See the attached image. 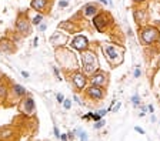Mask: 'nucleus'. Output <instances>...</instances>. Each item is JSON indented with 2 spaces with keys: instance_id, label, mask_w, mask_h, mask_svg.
Masks as SVG:
<instances>
[{
  "instance_id": "1",
  "label": "nucleus",
  "mask_w": 160,
  "mask_h": 141,
  "mask_svg": "<svg viewBox=\"0 0 160 141\" xmlns=\"http://www.w3.org/2000/svg\"><path fill=\"white\" fill-rule=\"evenodd\" d=\"M82 63H83V71L86 74H94L99 70V60L94 53L92 51H84L82 54Z\"/></svg>"
},
{
  "instance_id": "2",
  "label": "nucleus",
  "mask_w": 160,
  "mask_h": 141,
  "mask_svg": "<svg viewBox=\"0 0 160 141\" xmlns=\"http://www.w3.org/2000/svg\"><path fill=\"white\" fill-rule=\"evenodd\" d=\"M102 51H103V54L106 56V59L110 63L119 64L121 61V59H123V50L119 49L114 44H103L102 46Z\"/></svg>"
},
{
  "instance_id": "3",
  "label": "nucleus",
  "mask_w": 160,
  "mask_h": 141,
  "mask_svg": "<svg viewBox=\"0 0 160 141\" xmlns=\"http://www.w3.org/2000/svg\"><path fill=\"white\" fill-rule=\"evenodd\" d=\"M70 47L74 49V50H77V51H82V53H83V51H86V50L89 49V40H87V37L83 36V34L76 36V37L73 39Z\"/></svg>"
},
{
  "instance_id": "4",
  "label": "nucleus",
  "mask_w": 160,
  "mask_h": 141,
  "mask_svg": "<svg viewBox=\"0 0 160 141\" xmlns=\"http://www.w3.org/2000/svg\"><path fill=\"white\" fill-rule=\"evenodd\" d=\"M159 39V32L154 29V27H146L143 32H141V40H143V43H146V44H150V43H153L154 40H157Z\"/></svg>"
},
{
  "instance_id": "5",
  "label": "nucleus",
  "mask_w": 160,
  "mask_h": 141,
  "mask_svg": "<svg viewBox=\"0 0 160 141\" xmlns=\"http://www.w3.org/2000/svg\"><path fill=\"white\" fill-rule=\"evenodd\" d=\"M90 81L93 86H97V87H103L107 84V76L106 73H103L102 70H97L94 74L90 76Z\"/></svg>"
},
{
  "instance_id": "6",
  "label": "nucleus",
  "mask_w": 160,
  "mask_h": 141,
  "mask_svg": "<svg viewBox=\"0 0 160 141\" xmlns=\"http://www.w3.org/2000/svg\"><path fill=\"white\" fill-rule=\"evenodd\" d=\"M87 94L92 97V98H94V100H100V98H103L104 97V90L102 88V87H97V86H90L89 88H87Z\"/></svg>"
},
{
  "instance_id": "7",
  "label": "nucleus",
  "mask_w": 160,
  "mask_h": 141,
  "mask_svg": "<svg viewBox=\"0 0 160 141\" xmlns=\"http://www.w3.org/2000/svg\"><path fill=\"white\" fill-rule=\"evenodd\" d=\"M86 81H87V80H86V76H84L83 73H76V74L73 76V84H74V87L79 88V90L84 88Z\"/></svg>"
},
{
  "instance_id": "8",
  "label": "nucleus",
  "mask_w": 160,
  "mask_h": 141,
  "mask_svg": "<svg viewBox=\"0 0 160 141\" xmlns=\"http://www.w3.org/2000/svg\"><path fill=\"white\" fill-rule=\"evenodd\" d=\"M93 24H94V27H96L99 32H103V29H104V26H106V16H104V14L96 16V17L93 19Z\"/></svg>"
},
{
  "instance_id": "9",
  "label": "nucleus",
  "mask_w": 160,
  "mask_h": 141,
  "mask_svg": "<svg viewBox=\"0 0 160 141\" xmlns=\"http://www.w3.org/2000/svg\"><path fill=\"white\" fill-rule=\"evenodd\" d=\"M16 27H17V30H19V32H20L22 34H25V36L30 33V26H29V23H27V22H26L25 19H23V20L20 19V20L17 22Z\"/></svg>"
},
{
  "instance_id": "10",
  "label": "nucleus",
  "mask_w": 160,
  "mask_h": 141,
  "mask_svg": "<svg viewBox=\"0 0 160 141\" xmlns=\"http://www.w3.org/2000/svg\"><path fill=\"white\" fill-rule=\"evenodd\" d=\"M46 5H47V0H32V3H30V6L37 12H43Z\"/></svg>"
},
{
  "instance_id": "11",
  "label": "nucleus",
  "mask_w": 160,
  "mask_h": 141,
  "mask_svg": "<svg viewBox=\"0 0 160 141\" xmlns=\"http://www.w3.org/2000/svg\"><path fill=\"white\" fill-rule=\"evenodd\" d=\"M84 16L86 17H92L96 12H97V7H96V5H92V3H89V5H86V7H84Z\"/></svg>"
},
{
  "instance_id": "12",
  "label": "nucleus",
  "mask_w": 160,
  "mask_h": 141,
  "mask_svg": "<svg viewBox=\"0 0 160 141\" xmlns=\"http://www.w3.org/2000/svg\"><path fill=\"white\" fill-rule=\"evenodd\" d=\"M25 108H26V111L30 114V113L35 110V101H33L32 98H27V100L25 101Z\"/></svg>"
},
{
  "instance_id": "13",
  "label": "nucleus",
  "mask_w": 160,
  "mask_h": 141,
  "mask_svg": "<svg viewBox=\"0 0 160 141\" xmlns=\"http://www.w3.org/2000/svg\"><path fill=\"white\" fill-rule=\"evenodd\" d=\"M76 134L79 135V138H80V141H89V138H87V132L86 131H83V130H76Z\"/></svg>"
},
{
  "instance_id": "14",
  "label": "nucleus",
  "mask_w": 160,
  "mask_h": 141,
  "mask_svg": "<svg viewBox=\"0 0 160 141\" xmlns=\"http://www.w3.org/2000/svg\"><path fill=\"white\" fill-rule=\"evenodd\" d=\"M13 90L16 91V94H17V96H23V94L26 93V88H25V87H22V86H19V84L13 86Z\"/></svg>"
},
{
  "instance_id": "15",
  "label": "nucleus",
  "mask_w": 160,
  "mask_h": 141,
  "mask_svg": "<svg viewBox=\"0 0 160 141\" xmlns=\"http://www.w3.org/2000/svg\"><path fill=\"white\" fill-rule=\"evenodd\" d=\"M7 46H10L9 40H6V39L0 40V49H2V50H10V47H7Z\"/></svg>"
},
{
  "instance_id": "16",
  "label": "nucleus",
  "mask_w": 160,
  "mask_h": 141,
  "mask_svg": "<svg viewBox=\"0 0 160 141\" xmlns=\"http://www.w3.org/2000/svg\"><path fill=\"white\" fill-rule=\"evenodd\" d=\"M42 20H43V16H42V14H37V16H35V17H33V20H32V22H33V24H35V26H37V24H40V23H42Z\"/></svg>"
},
{
  "instance_id": "17",
  "label": "nucleus",
  "mask_w": 160,
  "mask_h": 141,
  "mask_svg": "<svg viewBox=\"0 0 160 141\" xmlns=\"http://www.w3.org/2000/svg\"><path fill=\"white\" fill-rule=\"evenodd\" d=\"M131 101H133V105H136V107H137V105L140 104V97H139L137 94H134V96L131 97Z\"/></svg>"
},
{
  "instance_id": "18",
  "label": "nucleus",
  "mask_w": 160,
  "mask_h": 141,
  "mask_svg": "<svg viewBox=\"0 0 160 141\" xmlns=\"http://www.w3.org/2000/svg\"><path fill=\"white\" fill-rule=\"evenodd\" d=\"M5 96H6V88L5 87H0V103L5 100Z\"/></svg>"
},
{
  "instance_id": "19",
  "label": "nucleus",
  "mask_w": 160,
  "mask_h": 141,
  "mask_svg": "<svg viewBox=\"0 0 160 141\" xmlns=\"http://www.w3.org/2000/svg\"><path fill=\"white\" fill-rule=\"evenodd\" d=\"M63 107H64L66 110H69V108L72 107V101H70V100H64V101H63Z\"/></svg>"
},
{
  "instance_id": "20",
  "label": "nucleus",
  "mask_w": 160,
  "mask_h": 141,
  "mask_svg": "<svg viewBox=\"0 0 160 141\" xmlns=\"http://www.w3.org/2000/svg\"><path fill=\"white\" fill-rule=\"evenodd\" d=\"M103 125H104V120H103V121H100V120H99V121L94 124V128H102Z\"/></svg>"
},
{
  "instance_id": "21",
  "label": "nucleus",
  "mask_w": 160,
  "mask_h": 141,
  "mask_svg": "<svg viewBox=\"0 0 160 141\" xmlns=\"http://www.w3.org/2000/svg\"><path fill=\"white\" fill-rule=\"evenodd\" d=\"M59 6H60V7H66V6H69V0H63V2L59 3Z\"/></svg>"
},
{
  "instance_id": "22",
  "label": "nucleus",
  "mask_w": 160,
  "mask_h": 141,
  "mask_svg": "<svg viewBox=\"0 0 160 141\" xmlns=\"http://www.w3.org/2000/svg\"><path fill=\"white\" fill-rule=\"evenodd\" d=\"M53 71H54V74L57 76V78H59V80H62V77H60V71H59V69H57V67H54V69H53Z\"/></svg>"
},
{
  "instance_id": "23",
  "label": "nucleus",
  "mask_w": 160,
  "mask_h": 141,
  "mask_svg": "<svg viewBox=\"0 0 160 141\" xmlns=\"http://www.w3.org/2000/svg\"><path fill=\"white\" fill-rule=\"evenodd\" d=\"M106 111H107V110H99V111H97V115H99V117H103V115L106 114Z\"/></svg>"
},
{
  "instance_id": "24",
  "label": "nucleus",
  "mask_w": 160,
  "mask_h": 141,
  "mask_svg": "<svg viewBox=\"0 0 160 141\" xmlns=\"http://www.w3.org/2000/svg\"><path fill=\"white\" fill-rule=\"evenodd\" d=\"M134 130H136L137 132H140V134H144V130H143V128H140V127H137V125L134 127Z\"/></svg>"
},
{
  "instance_id": "25",
  "label": "nucleus",
  "mask_w": 160,
  "mask_h": 141,
  "mask_svg": "<svg viewBox=\"0 0 160 141\" xmlns=\"http://www.w3.org/2000/svg\"><path fill=\"white\" fill-rule=\"evenodd\" d=\"M57 101H59V103H63V101H64V98H63L62 94H57Z\"/></svg>"
},
{
  "instance_id": "26",
  "label": "nucleus",
  "mask_w": 160,
  "mask_h": 141,
  "mask_svg": "<svg viewBox=\"0 0 160 141\" xmlns=\"http://www.w3.org/2000/svg\"><path fill=\"white\" fill-rule=\"evenodd\" d=\"M46 29H47V26H46V24H40V27H39V30H40V32H44Z\"/></svg>"
},
{
  "instance_id": "27",
  "label": "nucleus",
  "mask_w": 160,
  "mask_h": 141,
  "mask_svg": "<svg viewBox=\"0 0 160 141\" xmlns=\"http://www.w3.org/2000/svg\"><path fill=\"white\" fill-rule=\"evenodd\" d=\"M54 135H56L57 138H60V132H59V130H57V127H54Z\"/></svg>"
},
{
  "instance_id": "28",
  "label": "nucleus",
  "mask_w": 160,
  "mask_h": 141,
  "mask_svg": "<svg viewBox=\"0 0 160 141\" xmlns=\"http://www.w3.org/2000/svg\"><path fill=\"white\" fill-rule=\"evenodd\" d=\"M140 76V69H136L134 70V77H139Z\"/></svg>"
},
{
  "instance_id": "29",
  "label": "nucleus",
  "mask_w": 160,
  "mask_h": 141,
  "mask_svg": "<svg viewBox=\"0 0 160 141\" xmlns=\"http://www.w3.org/2000/svg\"><path fill=\"white\" fill-rule=\"evenodd\" d=\"M92 118H93V120H94V121H99V120H100V118H102V117H99V115H97V114H93V117H92Z\"/></svg>"
},
{
  "instance_id": "30",
  "label": "nucleus",
  "mask_w": 160,
  "mask_h": 141,
  "mask_svg": "<svg viewBox=\"0 0 160 141\" xmlns=\"http://www.w3.org/2000/svg\"><path fill=\"white\" fill-rule=\"evenodd\" d=\"M60 138H62L63 141H67V134H63V135H60Z\"/></svg>"
},
{
  "instance_id": "31",
  "label": "nucleus",
  "mask_w": 160,
  "mask_h": 141,
  "mask_svg": "<svg viewBox=\"0 0 160 141\" xmlns=\"http://www.w3.org/2000/svg\"><path fill=\"white\" fill-rule=\"evenodd\" d=\"M97 2H100L103 5H109V0H97Z\"/></svg>"
},
{
  "instance_id": "32",
  "label": "nucleus",
  "mask_w": 160,
  "mask_h": 141,
  "mask_svg": "<svg viewBox=\"0 0 160 141\" xmlns=\"http://www.w3.org/2000/svg\"><path fill=\"white\" fill-rule=\"evenodd\" d=\"M22 76H23V77H29V73H27V71H22Z\"/></svg>"
},
{
  "instance_id": "33",
  "label": "nucleus",
  "mask_w": 160,
  "mask_h": 141,
  "mask_svg": "<svg viewBox=\"0 0 160 141\" xmlns=\"http://www.w3.org/2000/svg\"><path fill=\"white\" fill-rule=\"evenodd\" d=\"M74 101H76V103H79V104H82V103H80V100H79V97H77V96H74Z\"/></svg>"
},
{
  "instance_id": "34",
  "label": "nucleus",
  "mask_w": 160,
  "mask_h": 141,
  "mask_svg": "<svg viewBox=\"0 0 160 141\" xmlns=\"http://www.w3.org/2000/svg\"><path fill=\"white\" fill-rule=\"evenodd\" d=\"M119 108H120V103H117V105H116V107H114V111H117V110H119Z\"/></svg>"
},
{
  "instance_id": "35",
  "label": "nucleus",
  "mask_w": 160,
  "mask_h": 141,
  "mask_svg": "<svg viewBox=\"0 0 160 141\" xmlns=\"http://www.w3.org/2000/svg\"><path fill=\"white\" fill-rule=\"evenodd\" d=\"M134 2H143V0H134Z\"/></svg>"
},
{
  "instance_id": "36",
  "label": "nucleus",
  "mask_w": 160,
  "mask_h": 141,
  "mask_svg": "<svg viewBox=\"0 0 160 141\" xmlns=\"http://www.w3.org/2000/svg\"><path fill=\"white\" fill-rule=\"evenodd\" d=\"M0 77H2V74H0Z\"/></svg>"
}]
</instances>
